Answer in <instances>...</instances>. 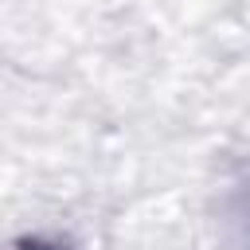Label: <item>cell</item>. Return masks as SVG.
<instances>
[{"instance_id": "obj_1", "label": "cell", "mask_w": 250, "mask_h": 250, "mask_svg": "<svg viewBox=\"0 0 250 250\" xmlns=\"http://www.w3.org/2000/svg\"><path fill=\"white\" fill-rule=\"evenodd\" d=\"M31 250H43V246H31ZM51 250H55V246H51Z\"/></svg>"}]
</instances>
